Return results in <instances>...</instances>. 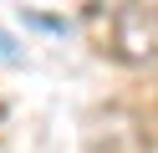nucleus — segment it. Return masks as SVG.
I'll list each match as a JSON object with an SVG mask.
<instances>
[{
  "mask_svg": "<svg viewBox=\"0 0 158 153\" xmlns=\"http://www.w3.org/2000/svg\"><path fill=\"white\" fill-rule=\"evenodd\" d=\"M112 51L123 61H158V0H127V5H117Z\"/></svg>",
  "mask_w": 158,
  "mask_h": 153,
  "instance_id": "nucleus-1",
  "label": "nucleus"
},
{
  "mask_svg": "<svg viewBox=\"0 0 158 153\" xmlns=\"http://www.w3.org/2000/svg\"><path fill=\"white\" fill-rule=\"evenodd\" d=\"M0 61H21V51L10 46V36H5V31H0Z\"/></svg>",
  "mask_w": 158,
  "mask_h": 153,
  "instance_id": "nucleus-2",
  "label": "nucleus"
}]
</instances>
